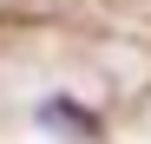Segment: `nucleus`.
Returning <instances> with one entry per match:
<instances>
[{
  "label": "nucleus",
  "instance_id": "obj_1",
  "mask_svg": "<svg viewBox=\"0 0 151 144\" xmlns=\"http://www.w3.org/2000/svg\"><path fill=\"white\" fill-rule=\"evenodd\" d=\"M33 125L46 138H99V111L79 105L72 92H46V98L33 105Z\"/></svg>",
  "mask_w": 151,
  "mask_h": 144
}]
</instances>
